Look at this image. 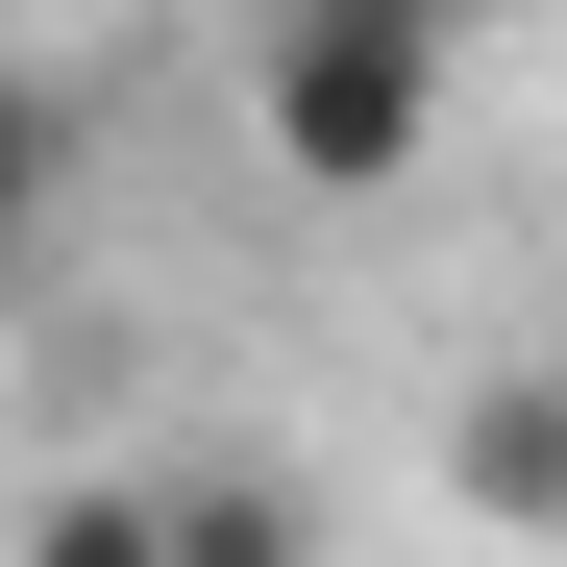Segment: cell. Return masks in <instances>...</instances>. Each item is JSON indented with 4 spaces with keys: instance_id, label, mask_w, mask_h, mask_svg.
I'll return each instance as SVG.
<instances>
[{
    "instance_id": "3",
    "label": "cell",
    "mask_w": 567,
    "mask_h": 567,
    "mask_svg": "<svg viewBox=\"0 0 567 567\" xmlns=\"http://www.w3.org/2000/svg\"><path fill=\"white\" fill-rule=\"evenodd\" d=\"M0 567H173V468H74V494H25Z\"/></svg>"
},
{
    "instance_id": "5",
    "label": "cell",
    "mask_w": 567,
    "mask_h": 567,
    "mask_svg": "<svg viewBox=\"0 0 567 567\" xmlns=\"http://www.w3.org/2000/svg\"><path fill=\"white\" fill-rule=\"evenodd\" d=\"M173 567H297V518H271L247 468H173Z\"/></svg>"
},
{
    "instance_id": "1",
    "label": "cell",
    "mask_w": 567,
    "mask_h": 567,
    "mask_svg": "<svg viewBox=\"0 0 567 567\" xmlns=\"http://www.w3.org/2000/svg\"><path fill=\"white\" fill-rule=\"evenodd\" d=\"M444 50H468V0H247L271 173H321V198H395V173L444 148Z\"/></svg>"
},
{
    "instance_id": "4",
    "label": "cell",
    "mask_w": 567,
    "mask_h": 567,
    "mask_svg": "<svg viewBox=\"0 0 567 567\" xmlns=\"http://www.w3.org/2000/svg\"><path fill=\"white\" fill-rule=\"evenodd\" d=\"M50 223H74V100L0 50V271H50Z\"/></svg>"
},
{
    "instance_id": "2",
    "label": "cell",
    "mask_w": 567,
    "mask_h": 567,
    "mask_svg": "<svg viewBox=\"0 0 567 567\" xmlns=\"http://www.w3.org/2000/svg\"><path fill=\"white\" fill-rule=\"evenodd\" d=\"M444 494L518 518V543H567V370H494V395L444 420Z\"/></svg>"
}]
</instances>
